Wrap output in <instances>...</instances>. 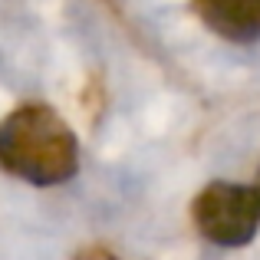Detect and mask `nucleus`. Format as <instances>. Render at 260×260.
<instances>
[{
  "label": "nucleus",
  "mask_w": 260,
  "mask_h": 260,
  "mask_svg": "<svg viewBox=\"0 0 260 260\" xmlns=\"http://www.w3.org/2000/svg\"><path fill=\"white\" fill-rule=\"evenodd\" d=\"M0 172L37 188L70 181L79 172V139L46 102H23L0 119Z\"/></svg>",
  "instance_id": "f257e3e1"
},
{
  "label": "nucleus",
  "mask_w": 260,
  "mask_h": 260,
  "mask_svg": "<svg viewBox=\"0 0 260 260\" xmlns=\"http://www.w3.org/2000/svg\"><path fill=\"white\" fill-rule=\"evenodd\" d=\"M191 221L217 247H244L260 228V194L234 181H211L191 201Z\"/></svg>",
  "instance_id": "f03ea898"
},
{
  "label": "nucleus",
  "mask_w": 260,
  "mask_h": 260,
  "mask_svg": "<svg viewBox=\"0 0 260 260\" xmlns=\"http://www.w3.org/2000/svg\"><path fill=\"white\" fill-rule=\"evenodd\" d=\"M194 10L201 23L228 43L260 40V0H194Z\"/></svg>",
  "instance_id": "7ed1b4c3"
},
{
  "label": "nucleus",
  "mask_w": 260,
  "mask_h": 260,
  "mask_svg": "<svg viewBox=\"0 0 260 260\" xmlns=\"http://www.w3.org/2000/svg\"><path fill=\"white\" fill-rule=\"evenodd\" d=\"M254 188H257V194H260V168H257V181H254Z\"/></svg>",
  "instance_id": "20e7f679"
}]
</instances>
